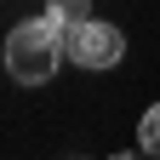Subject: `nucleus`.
<instances>
[{
	"instance_id": "nucleus-2",
	"label": "nucleus",
	"mask_w": 160,
	"mask_h": 160,
	"mask_svg": "<svg viewBox=\"0 0 160 160\" xmlns=\"http://www.w3.org/2000/svg\"><path fill=\"white\" fill-rule=\"evenodd\" d=\"M63 57L74 69H114L120 57H126V34H120L114 23H80L74 34H63Z\"/></svg>"
},
{
	"instance_id": "nucleus-4",
	"label": "nucleus",
	"mask_w": 160,
	"mask_h": 160,
	"mask_svg": "<svg viewBox=\"0 0 160 160\" xmlns=\"http://www.w3.org/2000/svg\"><path fill=\"white\" fill-rule=\"evenodd\" d=\"M137 149H143V154H160V103H149L143 120H137Z\"/></svg>"
},
{
	"instance_id": "nucleus-3",
	"label": "nucleus",
	"mask_w": 160,
	"mask_h": 160,
	"mask_svg": "<svg viewBox=\"0 0 160 160\" xmlns=\"http://www.w3.org/2000/svg\"><path fill=\"white\" fill-rule=\"evenodd\" d=\"M46 17L57 23V34H74L80 23H92V0H46Z\"/></svg>"
},
{
	"instance_id": "nucleus-1",
	"label": "nucleus",
	"mask_w": 160,
	"mask_h": 160,
	"mask_svg": "<svg viewBox=\"0 0 160 160\" xmlns=\"http://www.w3.org/2000/svg\"><path fill=\"white\" fill-rule=\"evenodd\" d=\"M63 63V34H57L52 17H29L6 34V69L17 86H46Z\"/></svg>"
},
{
	"instance_id": "nucleus-5",
	"label": "nucleus",
	"mask_w": 160,
	"mask_h": 160,
	"mask_svg": "<svg viewBox=\"0 0 160 160\" xmlns=\"http://www.w3.org/2000/svg\"><path fill=\"white\" fill-rule=\"evenodd\" d=\"M109 160H143V149H137V154H109Z\"/></svg>"
}]
</instances>
